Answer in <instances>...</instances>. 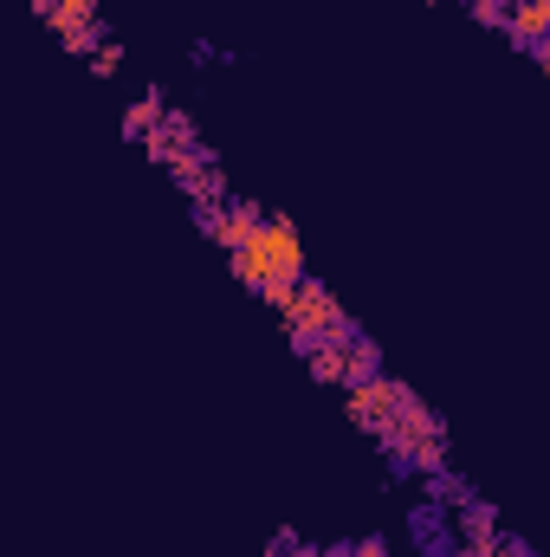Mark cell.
Returning a JSON list of instances; mask_svg holds the SVG:
<instances>
[{
  "mask_svg": "<svg viewBox=\"0 0 550 557\" xmlns=\"http://www.w3.org/2000/svg\"><path fill=\"white\" fill-rule=\"evenodd\" d=\"M33 7H39V13H46V7H52V0H33Z\"/></svg>",
  "mask_w": 550,
  "mask_h": 557,
  "instance_id": "14",
  "label": "cell"
},
{
  "mask_svg": "<svg viewBox=\"0 0 550 557\" xmlns=\"http://www.w3.org/2000/svg\"><path fill=\"white\" fill-rule=\"evenodd\" d=\"M304 363H311V376H317V383H370L383 357H376V344H370V337L343 331V337H330V344H311V350H304Z\"/></svg>",
  "mask_w": 550,
  "mask_h": 557,
  "instance_id": "4",
  "label": "cell"
},
{
  "mask_svg": "<svg viewBox=\"0 0 550 557\" xmlns=\"http://www.w3.org/2000/svg\"><path fill=\"white\" fill-rule=\"evenodd\" d=\"M499 26L525 46V52H538L545 59V39H550V0H512L505 13H499Z\"/></svg>",
  "mask_w": 550,
  "mask_h": 557,
  "instance_id": "8",
  "label": "cell"
},
{
  "mask_svg": "<svg viewBox=\"0 0 550 557\" xmlns=\"http://www.w3.org/2000/svg\"><path fill=\"white\" fill-rule=\"evenodd\" d=\"M460 525H466V545H492V512H486V506H466Z\"/></svg>",
  "mask_w": 550,
  "mask_h": 557,
  "instance_id": "10",
  "label": "cell"
},
{
  "mask_svg": "<svg viewBox=\"0 0 550 557\" xmlns=\"http://www.w3.org/2000/svg\"><path fill=\"white\" fill-rule=\"evenodd\" d=\"M162 111H168V104H162V91H142L137 104L124 111V137H130V143H137V137H149V131L162 124Z\"/></svg>",
  "mask_w": 550,
  "mask_h": 557,
  "instance_id": "9",
  "label": "cell"
},
{
  "mask_svg": "<svg viewBox=\"0 0 550 557\" xmlns=\"http://www.w3.org/2000/svg\"><path fill=\"white\" fill-rule=\"evenodd\" d=\"M266 557H317V552H311V545H273Z\"/></svg>",
  "mask_w": 550,
  "mask_h": 557,
  "instance_id": "12",
  "label": "cell"
},
{
  "mask_svg": "<svg viewBox=\"0 0 550 557\" xmlns=\"http://www.w3.org/2000/svg\"><path fill=\"white\" fill-rule=\"evenodd\" d=\"M402 409H409V389H402L396 376H383V370H376L370 383H350V421H357V428L383 434V428L402 416Z\"/></svg>",
  "mask_w": 550,
  "mask_h": 557,
  "instance_id": "5",
  "label": "cell"
},
{
  "mask_svg": "<svg viewBox=\"0 0 550 557\" xmlns=\"http://www.w3.org/2000/svg\"><path fill=\"white\" fill-rule=\"evenodd\" d=\"M234 273L247 278L253 292H266L278 278H304V240H298V227L278 221V214H266V221L253 227V240L234 247Z\"/></svg>",
  "mask_w": 550,
  "mask_h": 557,
  "instance_id": "2",
  "label": "cell"
},
{
  "mask_svg": "<svg viewBox=\"0 0 550 557\" xmlns=\"http://www.w3.org/2000/svg\"><path fill=\"white\" fill-rule=\"evenodd\" d=\"M266 214L253 208V201H221V208H201V227H208V240L214 247H240V240H253V227H260Z\"/></svg>",
  "mask_w": 550,
  "mask_h": 557,
  "instance_id": "7",
  "label": "cell"
},
{
  "mask_svg": "<svg viewBox=\"0 0 550 557\" xmlns=\"http://www.w3.org/2000/svg\"><path fill=\"white\" fill-rule=\"evenodd\" d=\"M376 441H383V447L396 454V467H427V473H434V467L447 460V434H440V421L427 416V409H421L414 396H409V409L389 421V428H383Z\"/></svg>",
  "mask_w": 550,
  "mask_h": 557,
  "instance_id": "3",
  "label": "cell"
},
{
  "mask_svg": "<svg viewBox=\"0 0 550 557\" xmlns=\"http://www.w3.org/2000/svg\"><path fill=\"white\" fill-rule=\"evenodd\" d=\"M260 298H266L278 318H285V331H291V344H298V350L330 344V337H343V331H350L343 305H337L317 278H278V285H266Z\"/></svg>",
  "mask_w": 550,
  "mask_h": 557,
  "instance_id": "1",
  "label": "cell"
},
{
  "mask_svg": "<svg viewBox=\"0 0 550 557\" xmlns=\"http://www.w3.org/2000/svg\"><path fill=\"white\" fill-rule=\"evenodd\" d=\"M46 26L59 33L65 52H91L104 39V20H98V0H52L46 7Z\"/></svg>",
  "mask_w": 550,
  "mask_h": 557,
  "instance_id": "6",
  "label": "cell"
},
{
  "mask_svg": "<svg viewBox=\"0 0 550 557\" xmlns=\"http://www.w3.org/2000/svg\"><path fill=\"white\" fill-rule=\"evenodd\" d=\"M117 65H124V52H117L111 39H98V46H91V72H98V78H117Z\"/></svg>",
  "mask_w": 550,
  "mask_h": 557,
  "instance_id": "11",
  "label": "cell"
},
{
  "mask_svg": "<svg viewBox=\"0 0 550 557\" xmlns=\"http://www.w3.org/2000/svg\"><path fill=\"white\" fill-rule=\"evenodd\" d=\"M350 557H389V552H383V539H370V545H357Z\"/></svg>",
  "mask_w": 550,
  "mask_h": 557,
  "instance_id": "13",
  "label": "cell"
}]
</instances>
